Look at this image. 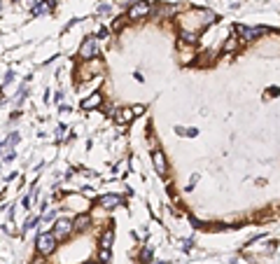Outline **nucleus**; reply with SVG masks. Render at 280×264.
Instances as JSON below:
<instances>
[{
	"label": "nucleus",
	"instance_id": "obj_1",
	"mask_svg": "<svg viewBox=\"0 0 280 264\" xmlns=\"http://www.w3.org/2000/svg\"><path fill=\"white\" fill-rule=\"evenodd\" d=\"M56 246H59V241H56V236H54L52 231H40L37 234V238H35V248H37V253L44 257H49L56 250Z\"/></svg>",
	"mask_w": 280,
	"mask_h": 264
},
{
	"label": "nucleus",
	"instance_id": "obj_2",
	"mask_svg": "<svg viewBox=\"0 0 280 264\" xmlns=\"http://www.w3.org/2000/svg\"><path fill=\"white\" fill-rule=\"evenodd\" d=\"M96 54H98V38H94V36L84 38V42L79 47V59L82 61H91Z\"/></svg>",
	"mask_w": 280,
	"mask_h": 264
},
{
	"label": "nucleus",
	"instance_id": "obj_3",
	"mask_svg": "<svg viewBox=\"0 0 280 264\" xmlns=\"http://www.w3.org/2000/svg\"><path fill=\"white\" fill-rule=\"evenodd\" d=\"M72 231H75V229H72V220H68V218L56 220L54 222V227H52V234L56 236V241H66Z\"/></svg>",
	"mask_w": 280,
	"mask_h": 264
},
{
	"label": "nucleus",
	"instance_id": "obj_4",
	"mask_svg": "<svg viewBox=\"0 0 280 264\" xmlns=\"http://www.w3.org/2000/svg\"><path fill=\"white\" fill-rule=\"evenodd\" d=\"M149 12H152V5H149V2H145V0H142V2H133L131 7H129V19H131V21H138V19L147 17Z\"/></svg>",
	"mask_w": 280,
	"mask_h": 264
},
{
	"label": "nucleus",
	"instance_id": "obj_5",
	"mask_svg": "<svg viewBox=\"0 0 280 264\" xmlns=\"http://www.w3.org/2000/svg\"><path fill=\"white\" fill-rule=\"evenodd\" d=\"M122 196H117V194H103L101 199H98V206L105 208V211H112V208H119L122 206Z\"/></svg>",
	"mask_w": 280,
	"mask_h": 264
},
{
	"label": "nucleus",
	"instance_id": "obj_6",
	"mask_svg": "<svg viewBox=\"0 0 280 264\" xmlns=\"http://www.w3.org/2000/svg\"><path fill=\"white\" fill-rule=\"evenodd\" d=\"M152 159H154V166H157V173H159V176H166V173H168L166 154H164L161 150H157L154 154H152Z\"/></svg>",
	"mask_w": 280,
	"mask_h": 264
},
{
	"label": "nucleus",
	"instance_id": "obj_7",
	"mask_svg": "<svg viewBox=\"0 0 280 264\" xmlns=\"http://www.w3.org/2000/svg\"><path fill=\"white\" fill-rule=\"evenodd\" d=\"M103 103V94L101 91H96V94H91L89 98H84L82 101V110H94V108H98Z\"/></svg>",
	"mask_w": 280,
	"mask_h": 264
},
{
	"label": "nucleus",
	"instance_id": "obj_8",
	"mask_svg": "<svg viewBox=\"0 0 280 264\" xmlns=\"http://www.w3.org/2000/svg\"><path fill=\"white\" fill-rule=\"evenodd\" d=\"M91 227V218H89V215H77V218H75V220H72V229H75V231H87V229Z\"/></svg>",
	"mask_w": 280,
	"mask_h": 264
},
{
	"label": "nucleus",
	"instance_id": "obj_9",
	"mask_svg": "<svg viewBox=\"0 0 280 264\" xmlns=\"http://www.w3.org/2000/svg\"><path fill=\"white\" fill-rule=\"evenodd\" d=\"M238 44H241V38L231 36V38H229V40H227V42H224V47H222V52H224V54L236 52V49H238Z\"/></svg>",
	"mask_w": 280,
	"mask_h": 264
},
{
	"label": "nucleus",
	"instance_id": "obj_10",
	"mask_svg": "<svg viewBox=\"0 0 280 264\" xmlns=\"http://www.w3.org/2000/svg\"><path fill=\"white\" fill-rule=\"evenodd\" d=\"M112 241H114V229L107 227L105 229V234L101 236V248H112Z\"/></svg>",
	"mask_w": 280,
	"mask_h": 264
},
{
	"label": "nucleus",
	"instance_id": "obj_11",
	"mask_svg": "<svg viewBox=\"0 0 280 264\" xmlns=\"http://www.w3.org/2000/svg\"><path fill=\"white\" fill-rule=\"evenodd\" d=\"M133 117H136L133 110H131V108H126V110H122V113H117V124H129Z\"/></svg>",
	"mask_w": 280,
	"mask_h": 264
},
{
	"label": "nucleus",
	"instance_id": "obj_12",
	"mask_svg": "<svg viewBox=\"0 0 280 264\" xmlns=\"http://www.w3.org/2000/svg\"><path fill=\"white\" fill-rule=\"evenodd\" d=\"M180 36L184 38V42H196V33H189V31H182Z\"/></svg>",
	"mask_w": 280,
	"mask_h": 264
},
{
	"label": "nucleus",
	"instance_id": "obj_13",
	"mask_svg": "<svg viewBox=\"0 0 280 264\" xmlns=\"http://www.w3.org/2000/svg\"><path fill=\"white\" fill-rule=\"evenodd\" d=\"M149 257H152V248H145L142 255H140V262H149Z\"/></svg>",
	"mask_w": 280,
	"mask_h": 264
},
{
	"label": "nucleus",
	"instance_id": "obj_14",
	"mask_svg": "<svg viewBox=\"0 0 280 264\" xmlns=\"http://www.w3.org/2000/svg\"><path fill=\"white\" fill-rule=\"evenodd\" d=\"M131 110H133V114H142V113H145V108H142V106H136V108H131Z\"/></svg>",
	"mask_w": 280,
	"mask_h": 264
},
{
	"label": "nucleus",
	"instance_id": "obj_15",
	"mask_svg": "<svg viewBox=\"0 0 280 264\" xmlns=\"http://www.w3.org/2000/svg\"><path fill=\"white\" fill-rule=\"evenodd\" d=\"M12 2H19V0H12Z\"/></svg>",
	"mask_w": 280,
	"mask_h": 264
},
{
	"label": "nucleus",
	"instance_id": "obj_16",
	"mask_svg": "<svg viewBox=\"0 0 280 264\" xmlns=\"http://www.w3.org/2000/svg\"><path fill=\"white\" fill-rule=\"evenodd\" d=\"M0 7H2V2H0Z\"/></svg>",
	"mask_w": 280,
	"mask_h": 264
}]
</instances>
